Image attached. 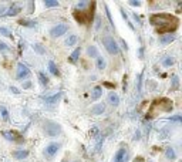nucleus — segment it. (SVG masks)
Segmentation results:
<instances>
[{"mask_svg": "<svg viewBox=\"0 0 182 162\" xmlns=\"http://www.w3.org/2000/svg\"><path fill=\"white\" fill-rule=\"evenodd\" d=\"M134 162H145V161H144V158L142 157H137L135 159H134Z\"/></svg>", "mask_w": 182, "mask_h": 162, "instance_id": "58836bf2", "label": "nucleus"}, {"mask_svg": "<svg viewBox=\"0 0 182 162\" xmlns=\"http://www.w3.org/2000/svg\"><path fill=\"white\" fill-rule=\"evenodd\" d=\"M105 65H107L105 60H104L101 56H98L97 57V68L98 70H104V68H105Z\"/></svg>", "mask_w": 182, "mask_h": 162, "instance_id": "b1692460", "label": "nucleus"}, {"mask_svg": "<svg viewBox=\"0 0 182 162\" xmlns=\"http://www.w3.org/2000/svg\"><path fill=\"white\" fill-rule=\"evenodd\" d=\"M77 41H78V37H77L75 34H70L68 38L65 40V46L71 47V46H74V44H77Z\"/></svg>", "mask_w": 182, "mask_h": 162, "instance_id": "412c9836", "label": "nucleus"}, {"mask_svg": "<svg viewBox=\"0 0 182 162\" xmlns=\"http://www.w3.org/2000/svg\"><path fill=\"white\" fill-rule=\"evenodd\" d=\"M131 6H134V7H140L141 6V2H130Z\"/></svg>", "mask_w": 182, "mask_h": 162, "instance_id": "c9c22d12", "label": "nucleus"}, {"mask_svg": "<svg viewBox=\"0 0 182 162\" xmlns=\"http://www.w3.org/2000/svg\"><path fill=\"white\" fill-rule=\"evenodd\" d=\"M20 12H22V7H20V6H16V5H13L12 6V7H10L9 9V12H7V16H10V17H12V16H16V14H19Z\"/></svg>", "mask_w": 182, "mask_h": 162, "instance_id": "6ab92c4d", "label": "nucleus"}, {"mask_svg": "<svg viewBox=\"0 0 182 162\" xmlns=\"http://www.w3.org/2000/svg\"><path fill=\"white\" fill-rule=\"evenodd\" d=\"M175 38H177L175 34H165V36H161V37H159V41H161V44H169V43L174 41Z\"/></svg>", "mask_w": 182, "mask_h": 162, "instance_id": "f8f14e48", "label": "nucleus"}, {"mask_svg": "<svg viewBox=\"0 0 182 162\" xmlns=\"http://www.w3.org/2000/svg\"><path fill=\"white\" fill-rule=\"evenodd\" d=\"M90 9L87 10H75L74 13V19L78 21L80 24H90L91 23V20L94 17V9H95V2L93 3H90L88 6Z\"/></svg>", "mask_w": 182, "mask_h": 162, "instance_id": "7ed1b4c3", "label": "nucleus"}, {"mask_svg": "<svg viewBox=\"0 0 182 162\" xmlns=\"http://www.w3.org/2000/svg\"><path fill=\"white\" fill-rule=\"evenodd\" d=\"M150 21H151V24L157 28V33L161 34V36L165 34V33H167V34H171V33L175 31L178 28V26H179V20L169 13L151 14Z\"/></svg>", "mask_w": 182, "mask_h": 162, "instance_id": "f257e3e1", "label": "nucleus"}, {"mask_svg": "<svg viewBox=\"0 0 182 162\" xmlns=\"http://www.w3.org/2000/svg\"><path fill=\"white\" fill-rule=\"evenodd\" d=\"M63 162H70V161H63ZM73 162H80V161H73Z\"/></svg>", "mask_w": 182, "mask_h": 162, "instance_id": "37998d69", "label": "nucleus"}, {"mask_svg": "<svg viewBox=\"0 0 182 162\" xmlns=\"http://www.w3.org/2000/svg\"><path fill=\"white\" fill-rule=\"evenodd\" d=\"M48 70H50V73H51L53 75H60V71H58V68H57V65L54 61H48Z\"/></svg>", "mask_w": 182, "mask_h": 162, "instance_id": "4be33fe9", "label": "nucleus"}, {"mask_svg": "<svg viewBox=\"0 0 182 162\" xmlns=\"http://www.w3.org/2000/svg\"><path fill=\"white\" fill-rule=\"evenodd\" d=\"M0 34H2V36H6V37L12 38V33H10L9 28H6V27H0Z\"/></svg>", "mask_w": 182, "mask_h": 162, "instance_id": "bb28decb", "label": "nucleus"}, {"mask_svg": "<svg viewBox=\"0 0 182 162\" xmlns=\"http://www.w3.org/2000/svg\"><path fill=\"white\" fill-rule=\"evenodd\" d=\"M165 158L169 159V161H174L177 158V154H175L172 147H167V149H165Z\"/></svg>", "mask_w": 182, "mask_h": 162, "instance_id": "2eb2a0df", "label": "nucleus"}, {"mask_svg": "<svg viewBox=\"0 0 182 162\" xmlns=\"http://www.w3.org/2000/svg\"><path fill=\"white\" fill-rule=\"evenodd\" d=\"M38 78H40V83H41L43 85H47V84H48V78L44 75V73H38Z\"/></svg>", "mask_w": 182, "mask_h": 162, "instance_id": "cd10ccee", "label": "nucleus"}, {"mask_svg": "<svg viewBox=\"0 0 182 162\" xmlns=\"http://www.w3.org/2000/svg\"><path fill=\"white\" fill-rule=\"evenodd\" d=\"M169 112L172 111V101L168 100V98H161V100H155L152 104H151L150 110H148V114L147 117L148 118H154L158 112Z\"/></svg>", "mask_w": 182, "mask_h": 162, "instance_id": "f03ea898", "label": "nucleus"}, {"mask_svg": "<svg viewBox=\"0 0 182 162\" xmlns=\"http://www.w3.org/2000/svg\"><path fill=\"white\" fill-rule=\"evenodd\" d=\"M10 90H12V91H13L14 94H19V91H17V88H14V87H12V88H10Z\"/></svg>", "mask_w": 182, "mask_h": 162, "instance_id": "a19ab883", "label": "nucleus"}, {"mask_svg": "<svg viewBox=\"0 0 182 162\" xmlns=\"http://www.w3.org/2000/svg\"><path fill=\"white\" fill-rule=\"evenodd\" d=\"M3 137L6 139H10V141H13V142H19L22 141V137L19 134H16V132H12V131H3Z\"/></svg>", "mask_w": 182, "mask_h": 162, "instance_id": "9d476101", "label": "nucleus"}, {"mask_svg": "<svg viewBox=\"0 0 182 162\" xmlns=\"http://www.w3.org/2000/svg\"><path fill=\"white\" fill-rule=\"evenodd\" d=\"M44 132L48 137H57L60 135L61 132V127L57 122H53V121H46L44 122Z\"/></svg>", "mask_w": 182, "mask_h": 162, "instance_id": "39448f33", "label": "nucleus"}, {"mask_svg": "<svg viewBox=\"0 0 182 162\" xmlns=\"http://www.w3.org/2000/svg\"><path fill=\"white\" fill-rule=\"evenodd\" d=\"M103 44L104 47L107 48V51L110 54H118L120 53V48H118L117 41L114 40V37L111 36H104L103 37Z\"/></svg>", "mask_w": 182, "mask_h": 162, "instance_id": "20e7f679", "label": "nucleus"}, {"mask_svg": "<svg viewBox=\"0 0 182 162\" xmlns=\"http://www.w3.org/2000/svg\"><path fill=\"white\" fill-rule=\"evenodd\" d=\"M6 50H9V46H7V44H5V43L0 41V51H6Z\"/></svg>", "mask_w": 182, "mask_h": 162, "instance_id": "f704fd0d", "label": "nucleus"}, {"mask_svg": "<svg viewBox=\"0 0 182 162\" xmlns=\"http://www.w3.org/2000/svg\"><path fill=\"white\" fill-rule=\"evenodd\" d=\"M169 132H171V131H169V128H164V130L159 132V139H165L167 137H168Z\"/></svg>", "mask_w": 182, "mask_h": 162, "instance_id": "c85d7f7f", "label": "nucleus"}, {"mask_svg": "<svg viewBox=\"0 0 182 162\" xmlns=\"http://www.w3.org/2000/svg\"><path fill=\"white\" fill-rule=\"evenodd\" d=\"M148 162H154V161H148Z\"/></svg>", "mask_w": 182, "mask_h": 162, "instance_id": "c03bdc74", "label": "nucleus"}, {"mask_svg": "<svg viewBox=\"0 0 182 162\" xmlns=\"http://www.w3.org/2000/svg\"><path fill=\"white\" fill-rule=\"evenodd\" d=\"M141 78H142V74L138 75V91H141Z\"/></svg>", "mask_w": 182, "mask_h": 162, "instance_id": "e433bc0d", "label": "nucleus"}, {"mask_svg": "<svg viewBox=\"0 0 182 162\" xmlns=\"http://www.w3.org/2000/svg\"><path fill=\"white\" fill-rule=\"evenodd\" d=\"M17 78L19 80H24V78H28L30 77V70H28L27 65H24L20 63L19 67H17Z\"/></svg>", "mask_w": 182, "mask_h": 162, "instance_id": "6e6552de", "label": "nucleus"}, {"mask_svg": "<svg viewBox=\"0 0 182 162\" xmlns=\"http://www.w3.org/2000/svg\"><path fill=\"white\" fill-rule=\"evenodd\" d=\"M101 95H103V88L101 87H94L93 93H91V98H93L94 101H97V100H100Z\"/></svg>", "mask_w": 182, "mask_h": 162, "instance_id": "ddd939ff", "label": "nucleus"}, {"mask_svg": "<svg viewBox=\"0 0 182 162\" xmlns=\"http://www.w3.org/2000/svg\"><path fill=\"white\" fill-rule=\"evenodd\" d=\"M22 26H28V27H33V26H36V21H33V23H28V21H24V20H20L19 21Z\"/></svg>", "mask_w": 182, "mask_h": 162, "instance_id": "473e14b6", "label": "nucleus"}, {"mask_svg": "<svg viewBox=\"0 0 182 162\" xmlns=\"http://www.w3.org/2000/svg\"><path fill=\"white\" fill-rule=\"evenodd\" d=\"M108 101H110V104L114 107H117L118 104H120V97H118L117 93H114V91H111V93L108 94Z\"/></svg>", "mask_w": 182, "mask_h": 162, "instance_id": "9b49d317", "label": "nucleus"}, {"mask_svg": "<svg viewBox=\"0 0 182 162\" xmlns=\"http://www.w3.org/2000/svg\"><path fill=\"white\" fill-rule=\"evenodd\" d=\"M105 111V105L104 104H97V105H94L91 108V112H93L94 115H100V114H103Z\"/></svg>", "mask_w": 182, "mask_h": 162, "instance_id": "4468645a", "label": "nucleus"}, {"mask_svg": "<svg viewBox=\"0 0 182 162\" xmlns=\"http://www.w3.org/2000/svg\"><path fill=\"white\" fill-rule=\"evenodd\" d=\"M67 30L68 27L65 24H57L50 30V34H51V37H61L64 33H67Z\"/></svg>", "mask_w": 182, "mask_h": 162, "instance_id": "0eeeda50", "label": "nucleus"}, {"mask_svg": "<svg viewBox=\"0 0 182 162\" xmlns=\"http://www.w3.org/2000/svg\"><path fill=\"white\" fill-rule=\"evenodd\" d=\"M61 95L63 94L61 93H57V94H54V95H51V97H47V98H44V101L47 102V104H54V102H57L58 100L61 98Z\"/></svg>", "mask_w": 182, "mask_h": 162, "instance_id": "f3484780", "label": "nucleus"}, {"mask_svg": "<svg viewBox=\"0 0 182 162\" xmlns=\"http://www.w3.org/2000/svg\"><path fill=\"white\" fill-rule=\"evenodd\" d=\"M128 161V151L125 148H120L114 155V162H127Z\"/></svg>", "mask_w": 182, "mask_h": 162, "instance_id": "1a4fd4ad", "label": "nucleus"}, {"mask_svg": "<svg viewBox=\"0 0 182 162\" xmlns=\"http://www.w3.org/2000/svg\"><path fill=\"white\" fill-rule=\"evenodd\" d=\"M44 6H46V7H57V6H58V2H57V0H46V2H44Z\"/></svg>", "mask_w": 182, "mask_h": 162, "instance_id": "a878e982", "label": "nucleus"}, {"mask_svg": "<svg viewBox=\"0 0 182 162\" xmlns=\"http://www.w3.org/2000/svg\"><path fill=\"white\" fill-rule=\"evenodd\" d=\"M5 7H3V6H0V16H2V14H3V13H5Z\"/></svg>", "mask_w": 182, "mask_h": 162, "instance_id": "ea45409f", "label": "nucleus"}, {"mask_svg": "<svg viewBox=\"0 0 182 162\" xmlns=\"http://www.w3.org/2000/svg\"><path fill=\"white\" fill-rule=\"evenodd\" d=\"M171 88H172L174 91H177L178 88H179V78H178V75H172L171 77Z\"/></svg>", "mask_w": 182, "mask_h": 162, "instance_id": "5701e85b", "label": "nucleus"}, {"mask_svg": "<svg viewBox=\"0 0 182 162\" xmlns=\"http://www.w3.org/2000/svg\"><path fill=\"white\" fill-rule=\"evenodd\" d=\"M87 54H88L90 57H93V58H97V57L100 56V53H98L95 46H90L88 48H87Z\"/></svg>", "mask_w": 182, "mask_h": 162, "instance_id": "aec40b11", "label": "nucleus"}, {"mask_svg": "<svg viewBox=\"0 0 182 162\" xmlns=\"http://www.w3.org/2000/svg\"><path fill=\"white\" fill-rule=\"evenodd\" d=\"M169 121H174V122H181L182 118L179 115H174V117H171V118H169Z\"/></svg>", "mask_w": 182, "mask_h": 162, "instance_id": "72a5a7b5", "label": "nucleus"}, {"mask_svg": "<svg viewBox=\"0 0 182 162\" xmlns=\"http://www.w3.org/2000/svg\"><path fill=\"white\" fill-rule=\"evenodd\" d=\"M60 144L58 142H50L47 145L46 148H44V155H46L47 159H51L57 152H58V149H60Z\"/></svg>", "mask_w": 182, "mask_h": 162, "instance_id": "423d86ee", "label": "nucleus"}, {"mask_svg": "<svg viewBox=\"0 0 182 162\" xmlns=\"http://www.w3.org/2000/svg\"><path fill=\"white\" fill-rule=\"evenodd\" d=\"M134 139H140V131H137L135 137H134Z\"/></svg>", "mask_w": 182, "mask_h": 162, "instance_id": "79ce46f5", "label": "nucleus"}, {"mask_svg": "<svg viewBox=\"0 0 182 162\" xmlns=\"http://www.w3.org/2000/svg\"><path fill=\"white\" fill-rule=\"evenodd\" d=\"M0 114H2V118H3L5 121L9 120V111H7L6 107H0Z\"/></svg>", "mask_w": 182, "mask_h": 162, "instance_id": "393cba45", "label": "nucleus"}, {"mask_svg": "<svg viewBox=\"0 0 182 162\" xmlns=\"http://www.w3.org/2000/svg\"><path fill=\"white\" fill-rule=\"evenodd\" d=\"M174 63H175V58H174V57H167V58L164 60V64H165V67H169V65H172Z\"/></svg>", "mask_w": 182, "mask_h": 162, "instance_id": "c756f323", "label": "nucleus"}, {"mask_svg": "<svg viewBox=\"0 0 182 162\" xmlns=\"http://www.w3.org/2000/svg\"><path fill=\"white\" fill-rule=\"evenodd\" d=\"M33 48L37 51V53H40V54H44V48H43L40 44H33Z\"/></svg>", "mask_w": 182, "mask_h": 162, "instance_id": "2f4dec72", "label": "nucleus"}, {"mask_svg": "<svg viewBox=\"0 0 182 162\" xmlns=\"http://www.w3.org/2000/svg\"><path fill=\"white\" fill-rule=\"evenodd\" d=\"M13 157L17 158V159H24V158L28 157V151L27 149H20V151H14Z\"/></svg>", "mask_w": 182, "mask_h": 162, "instance_id": "dca6fc26", "label": "nucleus"}, {"mask_svg": "<svg viewBox=\"0 0 182 162\" xmlns=\"http://www.w3.org/2000/svg\"><path fill=\"white\" fill-rule=\"evenodd\" d=\"M31 87V83L30 81H26V83H23V88H30Z\"/></svg>", "mask_w": 182, "mask_h": 162, "instance_id": "4c0bfd02", "label": "nucleus"}, {"mask_svg": "<svg viewBox=\"0 0 182 162\" xmlns=\"http://www.w3.org/2000/svg\"><path fill=\"white\" fill-rule=\"evenodd\" d=\"M88 6H90L88 2H78V3H77V9H78V10H84L85 7H88Z\"/></svg>", "mask_w": 182, "mask_h": 162, "instance_id": "7c9ffc66", "label": "nucleus"}, {"mask_svg": "<svg viewBox=\"0 0 182 162\" xmlns=\"http://www.w3.org/2000/svg\"><path fill=\"white\" fill-rule=\"evenodd\" d=\"M80 54H81V48H75V50L71 53V56L68 57V61H70V63H75V61L78 60Z\"/></svg>", "mask_w": 182, "mask_h": 162, "instance_id": "a211bd4d", "label": "nucleus"}]
</instances>
